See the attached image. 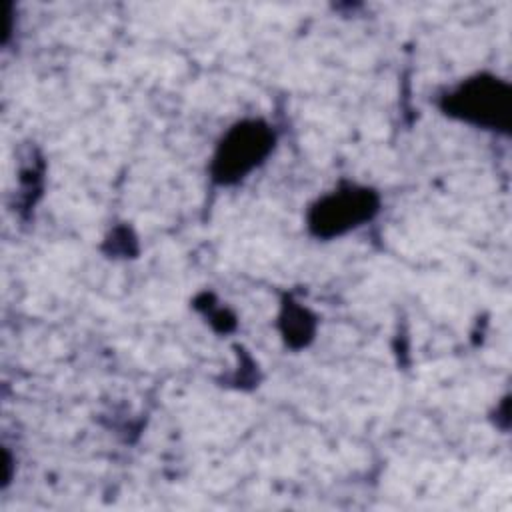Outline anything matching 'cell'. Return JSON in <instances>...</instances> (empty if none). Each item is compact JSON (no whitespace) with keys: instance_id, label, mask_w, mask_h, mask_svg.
<instances>
[{"instance_id":"2","label":"cell","mask_w":512,"mask_h":512,"mask_svg":"<svg viewBox=\"0 0 512 512\" xmlns=\"http://www.w3.org/2000/svg\"><path fill=\"white\" fill-rule=\"evenodd\" d=\"M446 108L450 114L482 126H506L508 88L496 80H472L450 94Z\"/></svg>"},{"instance_id":"3","label":"cell","mask_w":512,"mask_h":512,"mask_svg":"<svg viewBox=\"0 0 512 512\" xmlns=\"http://www.w3.org/2000/svg\"><path fill=\"white\" fill-rule=\"evenodd\" d=\"M374 210L376 200L368 190H348L320 200L312 210L310 226L320 236H334L358 226Z\"/></svg>"},{"instance_id":"1","label":"cell","mask_w":512,"mask_h":512,"mask_svg":"<svg viewBox=\"0 0 512 512\" xmlns=\"http://www.w3.org/2000/svg\"><path fill=\"white\" fill-rule=\"evenodd\" d=\"M272 148V132L260 122H244L222 140L212 172L222 182H232L250 172Z\"/></svg>"}]
</instances>
